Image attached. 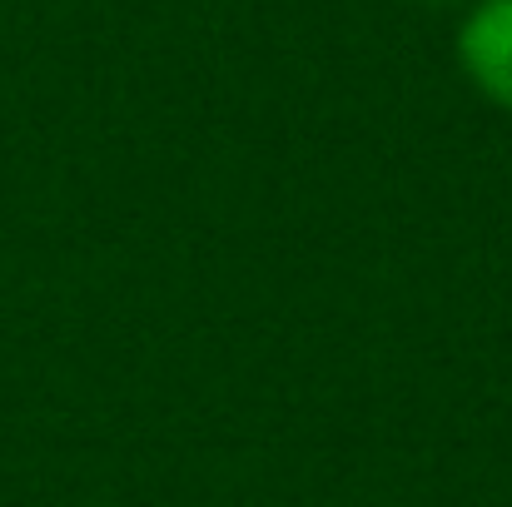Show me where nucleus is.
<instances>
[{
	"label": "nucleus",
	"mask_w": 512,
	"mask_h": 507,
	"mask_svg": "<svg viewBox=\"0 0 512 507\" xmlns=\"http://www.w3.org/2000/svg\"><path fill=\"white\" fill-rule=\"evenodd\" d=\"M418 5H453V0H418Z\"/></svg>",
	"instance_id": "obj_2"
},
{
	"label": "nucleus",
	"mask_w": 512,
	"mask_h": 507,
	"mask_svg": "<svg viewBox=\"0 0 512 507\" xmlns=\"http://www.w3.org/2000/svg\"><path fill=\"white\" fill-rule=\"evenodd\" d=\"M458 60L493 105L512 110V0L473 5L458 30Z\"/></svg>",
	"instance_id": "obj_1"
}]
</instances>
